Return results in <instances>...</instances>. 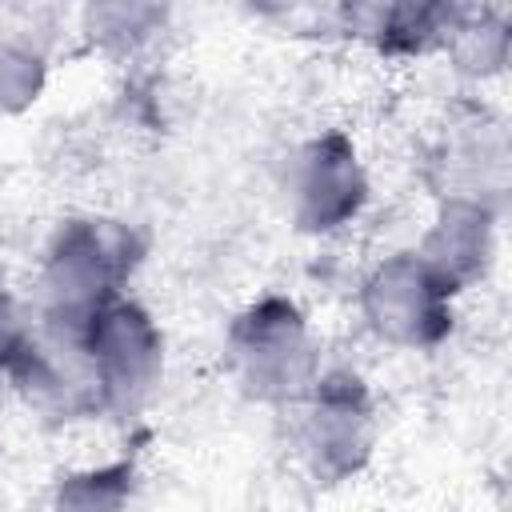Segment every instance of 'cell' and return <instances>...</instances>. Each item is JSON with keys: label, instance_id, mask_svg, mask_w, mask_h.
I'll return each instance as SVG.
<instances>
[{"label": "cell", "instance_id": "6da1fadb", "mask_svg": "<svg viewBox=\"0 0 512 512\" xmlns=\"http://www.w3.org/2000/svg\"><path fill=\"white\" fill-rule=\"evenodd\" d=\"M240 360H248V380L256 388L288 392L304 364V340L292 312H256L248 320V336L240 340Z\"/></svg>", "mask_w": 512, "mask_h": 512}, {"label": "cell", "instance_id": "7a4b0ae2", "mask_svg": "<svg viewBox=\"0 0 512 512\" xmlns=\"http://www.w3.org/2000/svg\"><path fill=\"white\" fill-rule=\"evenodd\" d=\"M404 288L400 292V280H396V268H384L372 284V316H376V328L388 332V336H400V340H416L424 320L432 316V300H436V284L428 272L420 268H408L404 264Z\"/></svg>", "mask_w": 512, "mask_h": 512}, {"label": "cell", "instance_id": "3957f363", "mask_svg": "<svg viewBox=\"0 0 512 512\" xmlns=\"http://www.w3.org/2000/svg\"><path fill=\"white\" fill-rule=\"evenodd\" d=\"M356 172H352V160L348 152H332L328 144L324 148H312L308 160H304V180H300V196L312 204V220H320V228L336 216H344L352 204H356Z\"/></svg>", "mask_w": 512, "mask_h": 512}]
</instances>
